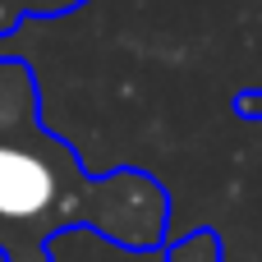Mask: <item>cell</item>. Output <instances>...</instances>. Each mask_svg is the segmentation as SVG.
Here are the masks:
<instances>
[{"label":"cell","instance_id":"obj_1","mask_svg":"<svg viewBox=\"0 0 262 262\" xmlns=\"http://www.w3.org/2000/svg\"><path fill=\"white\" fill-rule=\"evenodd\" d=\"M92 230L129 253L170 244V193L138 166L88 175L78 152L41 124L37 74L0 55V249L9 262H51V239Z\"/></svg>","mask_w":262,"mask_h":262},{"label":"cell","instance_id":"obj_2","mask_svg":"<svg viewBox=\"0 0 262 262\" xmlns=\"http://www.w3.org/2000/svg\"><path fill=\"white\" fill-rule=\"evenodd\" d=\"M83 5L88 0H0V37H14L28 18H64Z\"/></svg>","mask_w":262,"mask_h":262},{"label":"cell","instance_id":"obj_3","mask_svg":"<svg viewBox=\"0 0 262 262\" xmlns=\"http://www.w3.org/2000/svg\"><path fill=\"white\" fill-rule=\"evenodd\" d=\"M161 262H226V249H221V235L216 230H193V235L166 244Z\"/></svg>","mask_w":262,"mask_h":262},{"label":"cell","instance_id":"obj_4","mask_svg":"<svg viewBox=\"0 0 262 262\" xmlns=\"http://www.w3.org/2000/svg\"><path fill=\"white\" fill-rule=\"evenodd\" d=\"M230 111H235L239 120H249V124H262V88H244V92H235Z\"/></svg>","mask_w":262,"mask_h":262},{"label":"cell","instance_id":"obj_5","mask_svg":"<svg viewBox=\"0 0 262 262\" xmlns=\"http://www.w3.org/2000/svg\"><path fill=\"white\" fill-rule=\"evenodd\" d=\"M0 262H9V258H5V249H0Z\"/></svg>","mask_w":262,"mask_h":262}]
</instances>
